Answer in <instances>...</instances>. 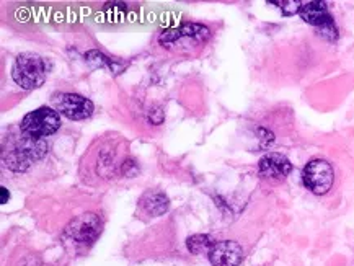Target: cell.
Wrapping results in <instances>:
<instances>
[{
    "label": "cell",
    "mask_w": 354,
    "mask_h": 266,
    "mask_svg": "<svg viewBox=\"0 0 354 266\" xmlns=\"http://www.w3.org/2000/svg\"><path fill=\"white\" fill-rule=\"evenodd\" d=\"M12 77L25 90L38 88L46 82L48 66L43 57L35 53H24L17 57L12 67Z\"/></svg>",
    "instance_id": "obj_1"
},
{
    "label": "cell",
    "mask_w": 354,
    "mask_h": 266,
    "mask_svg": "<svg viewBox=\"0 0 354 266\" xmlns=\"http://www.w3.org/2000/svg\"><path fill=\"white\" fill-rule=\"evenodd\" d=\"M59 128H61V116L49 106H41L38 110L30 111L20 123L21 133L35 139L53 136L54 133H57Z\"/></svg>",
    "instance_id": "obj_2"
},
{
    "label": "cell",
    "mask_w": 354,
    "mask_h": 266,
    "mask_svg": "<svg viewBox=\"0 0 354 266\" xmlns=\"http://www.w3.org/2000/svg\"><path fill=\"white\" fill-rule=\"evenodd\" d=\"M100 232H102V220L98 216L85 213L71 220L64 231V237L75 247H87L97 240Z\"/></svg>",
    "instance_id": "obj_3"
},
{
    "label": "cell",
    "mask_w": 354,
    "mask_h": 266,
    "mask_svg": "<svg viewBox=\"0 0 354 266\" xmlns=\"http://www.w3.org/2000/svg\"><path fill=\"white\" fill-rule=\"evenodd\" d=\"M304 184L314 195H326L335 183V170L330 162L324 159H314L304 167Z\"/></svg>",
    "instance_id": "obj_4"
},
{
    "label": "cell",
    "mask_w": 354,
    "mask_h": 266,
    "mask_svg": "<svg viewBox=\"0 0 354 266\" xmlns=\"http://www.w3.org/2000/svg\"><path fill=\"white\" fill-rule=\"evenodd\" d=\"M24 137L18 139L17 146L13 147V151H10V155H8V167L15 170H25L26 167L30 165V162L38 160L46 154V144L43 142V139H35L26 136L25 133Z\"/></svg>",
    "instance_id": "obj_5"
},
{
    "label": "cell",
    "mask_w": 354,
    "mask_h": 266,
    "mask_svg": "<svg viewBox=\"0 0 354 266\" xmlns=\"http://www.w3.org/2000/svg\"><path fill=\"white\" fill-rule=\"evenodd\" d=\"M53 103L57 113L72 121L87 120L93 113V103L79 93H56Z\"/></svg>",
    "instance_id": "obj_6"
},
{
    "label": "cell",
    "mask_w": 354,
    "mask_h": 266,
    "mask_svg": "<svg viewBox=\"0 0 354 266\" xmlns=\"http://www.w3.org/2000/svg\"><path fill=\"white\" fill-rule=\"evenodd\" d=\"M301 17L308 25L317 26L320 30V35L325 36L326 39H337V26H335L333 18H331L328 8L325 2H307L302 3Z\"/></svg>",
    "instance_id": "obj_7"
},
{
    "label": "cell",
    "mask_w": 354,
    "mask_h": 266,
    "mask_svg": "<svg viewBox=\"0 0 354 266\" xmlns=\"http://www.w3.org/2000/svg\"><path fill=\"white\" fill-rule=\"evenodd\" d=\"M292 170V164H290L288 157L283 154H268L263 157L258 164V172H260V177L268 180V182H283V180L288 177Z\"/></svg>",
    "instance_id": "obj_8"
},
{
    "label": "cell",
    "mask_w": 354,
    "mask_h": 266,
    "mask_svg": "<svg viewBox=\"0 0 354 266\" xmlns=\"http://www.w3.org/2000/svg\"><path fill=\"white\" fill-rule=\"evenodd\" d=\"M207 255L212 266H239L243 258V249L234 240H221L212 245Z\"/></svg>",
    "instance_id": "obj_9"
},
{
    "label": "cell",
    "mask_w": 354,
    "mask_h": 266,
    "mask_svg": "<svg viewBox=\"0 0 354 266\" xmlns=\"http://www.w3.org/2000/svg\"><path fill=\"white\" fill-rule=\"evenodd\" d=\"M181 38L206 39V38H209V28L204 25H198V23H185L176 30L165 31V33L160 36V43L170 44V43L178 41V39H181Z\"/></svg>",
    "instance_id": "obj_10"
},
{
    "label": "cell",
    "mask_w": 354,
    "mask_h": 266,
    "mask_svg": "<svg viewBox=\"0 0 354 266\" xmlns=\"http://www.w3.org/2000/svg\"><path fill=\"white\" fill-rule=\"evenodd\" d=\"M139 206L144 213H147L152 218H158L163 213H167L170 207V201L165 193L158 191V189H149L145 191L139 200Z\"/></svg>",
    "instance_id": "obj_11"
},
{
    "label": "cell",
    "mask_w": 354,
    "mask_h": 266,
    "mask_svg": "<svg viewBox=\"0 0 354 266\" xmlns=\"http://www.w3.org/2000/svg\"><path fill=\"white\" fill-rule=\"evenodd\" d=\"M214 243L216 242L212 240L209 236L196 234V236L188 237V240H186V247H188V250L192 251L193 255H203V254H209Z\"/></svg>",
    "instance_id": "obj_12"
},
{
    "label": "cell",
    "mask_w": 354,
    "mask_h": 266,
    "mask_svg": "<svg viewBox=\"0 0 354 266\" xmlns=\"http://www.w3.org/2000/svg\"><path fill=\"white\" fill-rule=\"evenodd\" d=\"M85 57H87V61L95 67H108V69L116 72V74L121 70L120 67H116V61H113L111 57L105 56V54L100 51H90Z\"/></svg>",
    "instance_id": "obj_13"
},
{
    "label": "cell",
    "mask_w": 354,
    "mask_h": 266,
    "mask_svg": "<svg viewBox=\"0 0 354 266\" xmlns=\"http://www.w3.org/2000/svg\"><path fill=\"white\" fill-rule=\"evenodd\" d=\"M279 6H283V13L284 15H294V13L301 12L302 3L301 2H294V0H288V2H279Z\"/></svg>",
    "instance_id": "obj_14"
},
{
    "label": "cell",
    "mask_w": 354,
    "mask_h": 266,
    "mask_svg": "<svg viewBox=\"0 0 354 266\" xmlns=\"http://www.w3.org/2000/svg\"><path fill=\"white\" fill-rule=\"evenodd\" d=\"M0 189H2V205H6V202L10 200V193H8V189L6 187H2Z\"/></svg>",
    "instance_id": "obj_15"
}]
</instances>
